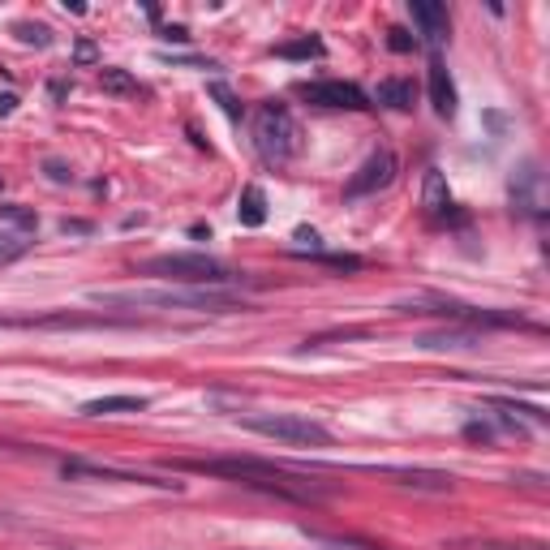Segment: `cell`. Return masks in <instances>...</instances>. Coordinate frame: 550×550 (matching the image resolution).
I'll use <instances>...</instances> for the list:
<instances>
[{
    "instance_id": "1",
    "label": "cell",
    "mask_w": 550,
    "mask_h": 550,
    "mask_svg": "<svg viewBox=\"0 0 550 550\" xmlns=\"http://www.w3.org/2000/svg\"><path fill=\"white\" fill-rule=\"evenodd\" d=\"M172 469H190V473H207V477H233V482L263 490V495H280L293 503H318L331 495V486L323 482H306V473H293L271 460H254V456H215V460H177Z\"/></svg>"
},
{
    "instance_id": "2",
    "label": "cell",
    "mask_w": 550,
    "mask_h": 550,
    "mask_svg": "<svg viewBox=\"0 0 550 550\" xmlns=\"http://www.w3.org/2000/svg\"><path fill=\"white\" fill-rule=\"evenodd\" d=\"M104 310H198V314H228L245 310V301L220 293V288H125V293H91Z\"/></svg>"
},
{
    "instance_id": "3",
    "label": "cell",
    "mask_w": 550,
    "mask_h": 550,
    "mask_svg": "<svg viewBox=\"0 0 550 550\" xmlns=\"http://www.w3.org/2000/svg\"><path fill=\"white\" fill-rule=\"evenodd\" d=\"M254 147L263 155V164L288 168L301 155V147H306V129L284 104H263L254 117Z\"/></svg>"
},
{
    "instance_id": "4",
    "label": "cell",
    "mask_w": 550,
    "mask_h": 550,
    "mask_svg": "<svg viewBox=\"0 0 550 550\" xmlns=\"http://www.w3.org/2000/svg\"><path fill=\"white\" fill-rule=\"evenodd\" d=\"M138 275H159V280L190 284V288H220L228 280H237V275L211 254H155L147 263H138Z\"/></svg>"
},
{
    "instance_id": "5",
    "label": "cell",
    "mask_w": 550,
    "mask_h": 550,
    "mask_svg": "<svg viewBox=\"0 0 550 550\" xmlns=\"http://www.w3.org/2000/svg\"><path fill=\"white\" fill-rule=\"evenodd\" d=\"M237 422L245 430L267 434V439H280V443H293V447H327L331 443V430L306 413H241Z\"/></svg>"
},
{
    "instance_id": "6",
    "label": "cell",
    "mask_w": 550,
    "mask_h": 550,
    "mask_svg": "<svg viewBox=\"0 0 550 550\" xmlns=\"http://www.w3.org/2000/svg\"><path fill=\"white\" fill-rule=\"evenodd\" d=\"M0 327L18 331H112V327H147L134 314H39V318H0Z\"/></svg>"
},
{
    "instance_id": "7",
    "label": "cell",
    "mask_w": 550,
    "mask_h": 550,
    "mask_svg": "<svg viewBox=\"0 0 550 550\" xmlns=\"http://www.w3.org/2000/svg\"><path fill=\"white\" fill-rule=\"evenodd\" d=\"M297 95L314 108H336V112H366L374 108L370 95L361 91L357 82H344V78H318V82H301Z\"/></svg>"
},
{
    "instance_id": "8",
    "label": "cell",
    "mask_w": 550,
    "mask_h": 550,
    "mask_svg": "<svg viewBox=\"0 0 550 550\" xmlns=\"http://www.w3.org/2000/svg\"><path fill=\"white\" fill-rule=\"evenodd\" d=\"M396 172H400V159H396V151H387V147H379L374 155H366L361 159V168L349 177V185H344V198H370V194H379V190H387V185L396 181Z\"/></svg>"
},
{
    "instance_id": "9",
    "label": "cell",
    "mask_w": 550,
    "mask_h": 550,
    "mask_svg": "<svg viewBox=\"0 0 550 550\" xmlns=\"http://www.w3.org/2000/svg\"><path fill=\"white\" fill-rule=\"evenodd\" d=\"M512 207L520 215H542L546 211V181H542V168L533 164V159L512 177Z\"/></svg>"
},
{
    "instance_id": "10",
    "label": "cell",
    "mask_w": 550,
    "mask_h": 550,
    "mask_svg": "<svg viewBox=\"0 0 550 550\" xmlns=\"http://www.w3.org/2000/svg\"><path fill=\"white\" fill-rule=\"evenodd\" d=\"M409 18L417 26V35H422V43H430V48H439L447 31H452L447 5H439V0H409Z\"/></svg>"
},
{
    "instance_id": "11",
    "label": "cell",
    "mask_w": 550,
    "mask_h": 550,
    "mask_svg": "<svg viewBox=\"0 0 550 550\" xmlns=\"http://www.w3.org/2000/svg\"><path fill=\"white\" fill-rule=\"evenodd\" d=\"M65 477H104V482H138V486H155V490H181V482H155L147 473H125V469H108V465H86V460H65Z\"/></svg>"
},
{
    "instance_id": "12",
    "label": "cell",
    "mask_w": 550,
    "mask_h": 550,
    "mask_svg": "<svg viewBox=\"0 0 550 550\" xmlns=\"http://www.w3.org/2000/svg\"><path fill=\"white\" fill-rule=\"evenodd\" d=\"M426 86H430V104H434V112H439V117H452V112H456V82H452V74H447V65L439 61V56L430 61Z\"/></svg>"
},
{
    "instance_id": "13",
    "label": "cell",
    "mask_w": 550,
    "mask_h": 550,
    "mask_svg": "<svg viewBox=\"0 0 550 550\" xmlns=\"http://www.w3.org/2000/svg\"><path fill=\"white\" fill-rule=\"evenodd\" d=\"M422 207H426V215H434V220L452 215V190H447V177L439 168H426V177H422Z\"/></svg>"
},
{
    "instance_id": "14",
    "label": "cell",
    "mask_w": 550,
    "mask_h": 550,
    "mask_svg": "<svg viewBox=\"0 0 550 550\" xmlns=\"http://www.w3.org/2000/svg\"><path fill=\"white\" fill-rule=\"evenodd\" d=\"M383 473L396 477V482L409 490H434V495L452 490V473H434V469H383Z\"/></svg>"
},
{
    "instance_id": "15",
    "label": "cell",
    "mask_w": 550,
    "mask_h": 550,
    "mask_svg": "<svg viewBox=\"0 0 550 550\" xmlns=\"http://www.w3.org/2000/svg\"><path fill=\"white\" fill-rule=\"evenodd\" d=\"M413 99H417V86L409 78H383L370 104H383V108H392V112H409Z\"/></svg>"
},
{
    "instance_id": "16",
    "label": "cell",
    "mask_w": 550,
    "mask_h": 550,
    "mask_svg": "<svg viewBox=\"0 0 550 550\" xmlns=\"http://www.w3.org/2000/svg\"><path fill=\"white\" fill-rule=\"evenodd\" d=\"M147 396H104V400H86L82 417H108V413H142L147 409Z\"/></svg>"
},
{
    "instance_id": "17",
    "label": "cell",
    "mask_w": 550,
    "mask_h": 550,
    "mask_svg": "<svg viewBox=\"0 0 550 550\" xmlns=\"http://www.w3.org/2000/svg\"><path fill=\"white\" fill-rule=\"evenodd\" d=\"M237 220H241L245 228H258V224L267 220V194H263V185H245V190H241Z\"/></svg>"
},
{
    "instance_id": "18",
    "label": "cell",
    "mask_w": 550,
    "mask_h": 550,
    "mask_svg": "<svg viewBox=\"0 0 550 550\" xmlns=\"http://www.w3.org/2000/svg\"><path fill=\"white\" fill-rule=\"evenodd\" d=\"M99 86H104L108 95H117V99H125V95H138V91H142L138 78L129 74V69H99Z\"/></svg>"
},
{
    "instance_id": "19",
    "label": "cell",
    "mask_w": 550,
    "mask_h": 550,
    "mask_svg": "<svg viewBox=\"0 0 550 550\" xmlns=\"http://www.w3.org/2000/svg\"><path fill=\"white\" fill-rule=\"evenodd\" d=\"M26 250H31V241L18 237V233H0V267L18 263V258H26Z\"/></svg>"
},
{
    "instance_id": "20",
    "label": "cell",
    "mask_w": 550,
    "mask_h": 550,
    "mask_svg": "<svg viewBox=\"0 0 550 550\" xmlns=\"http://www.w3.org/2000/svg\"><path fill=\"white\" fill-rule=\"evenodd\" d=\"M327 48H323V39H297V43H280L275 48V56H288V61H297V56H323Z\"/></svg>"
},
{
    "instance_id": "21",
    "label": "cell",
    "mask_w": 550,
    "mask_h": 550,
    "mask_svg": "<svg viewBox=\"0 0 550 550\" xmlns=\"http://www.w3.org/2000/svg\"><path fill=\"white\" fill-rule=\"evenodd\" d=\"M13 35H18L22 43H35V48H48V43H52L48 26H31V22H13Z\"/></svg>"
},
{
    "instance_id": "22",
    "label": "cell",
    "mask_w": 550,
    "mask_h": 550,
    "mask_svg": "<svg viewBox=\"0 0 550 550\" xmlns=\"http://www.w3.org/2000/svg\"><path fill=\"white\" fill-rule=\"evenodd\" d=\"M0 220L18 224V228H26V233H31V228L39 224V220H35V211H26V207H18V202H0Z\"/></svg>"
},
{
    "instance_id": "23",
    "label": "cell",
    "mask_w": 550,
    "mask_h": 550,
    "mask_svg": "<svg viewBox=\"0 0 550 550\" xmlns=\"http://www.w3.org/2000/svg\"><path fill=\"white\" fill-rule=\"evenodd\" d=\"M211 95L220 99V108L228 112V121H241V104H237V95L228 91V86H220V82H215V86H211Z\"/></svg>"
},
{
    "instance_id": "24",
    "label": "cell",
    "mask_w": 550,
    "mask_h": 550,
    "mask_svg": "<svg viewBox=\"0 0 550 550\" xmlns=\"http://www.w3.org/2000/svg\"><path fill=\"white\" fill-rule=\"evenodd\" d=\"M318 550H379V546H361V542H344V538H314Z\"/></svg>"
},
{
    "instance_id": "25",
    "label": "cell",
    "mask_w": 550,
    "mask_h": 550,
    "mask_svg": "<svg viewBox=\"0 0 550 550\" xmlns=\"http://www.w3.org/2000/svg\"><path fill=\"white\" fill-rule=\"evenodd\" d=\"M43 168H48V177L56 181V185H65V181H74V172H69L61 159H43Z\"/></svg>"
},
{
    "instance_id": "26",
    "label": "cell",
    "mask_w": 550,
    "mask_h": 550,
    "mask_svg": "<svg viewBox=\"0 0 550 550\" xmlns=\"http://www.w3.org/2000/svg\"><path fill=\"white\" fill-rule=\"evenodd\" d=\"M293 241H301V245H310V250H314V254H323V237H318V233H314V228H297V233H293Z\"/></svg>"
},
{
    "instance_id": "27",
    "label": "cell",
    "mask_w": 550,
    "mask_h": 550,
    "mask_svg": "<svg viewBox=\"0 0 550 550\" xmlns=\"http://www.w3.org/2000/svg\"><path fill=\"white\" fill-rule=\"evenodd\" d=\"M387 35H392V39H387V43H392V48H396V52H409V48H413V39H409V35H404V31H387Z\"/></svg>"
},
{
    "instance_id": "28",
    "label": "cell",
    "mask_w": 550,
    "mask_h": 550,
    "mask_svg": "<svg viewBox=\"0 0 550 550\" xmlns=\"http://www.w3.org/2000/svg\"><path fill=\"white\" fill-rule=\"evenodd\" d=\"M78 61H82V65H91V61H95V43H86V39L78 43Z\"/></svg>"
},
{
    "instance_id": "29",
    "label": "cell",
    "mask_w": 550,
    "mask_h": 550,
    "mask_svg": "<svg viewBox=\"0 0 550 550\" xmlns=\"http://www.w3.org/2000/svg\"><path fill=\"white\" fill-rule=\"evenodd\" d=\"M13 108H18V95H0V117H9Z\"/></svg>"
},
{
    "instance_id": "30",
    "label": "cell",
    "mask_w": 550,
    "mask_h": 550,
    "mask_svg": "<svg viewBox=\"0 0 550 550\" xmlns=\"http://www.w3.org/2000/svg\"><path fill=\"white\" fill-rule=\"evenodd\" d=\"M0 185H5V181H0Z\"/></svg>"
}]
</instances>
